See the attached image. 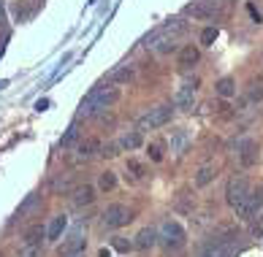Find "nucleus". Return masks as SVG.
<instances>
[{"instance_id": "nucleus-12", "label": "nucleus", "mask_w": 263, "mask_h": 257, "mask_svg": "<svg viewBox=\"0 0 263 257\" xmlns=\"http://www.w3.org/2000/svg\"><path fill=\"white\" fill-rule=\"evenodd\" d=\"M133 76H136V65L133 63H122L120 68H114V71L109 73V82L111 84H125V82H130Z\"/></svg>"}, {"instance_id": "nucleus-23", "label": "nucleus", "mask_w": 263, "mask_h": 257, "mask_svg": "<svg viewBox=\"0 0 263 257\" xmlns=\"http://www.w3.org/2000/svg\"><path fill=\"white\" fill-rule=\"evenodd\" d=\"M41 239H44V227L35 225L25 233V246H41Z\"/></svg>"}, {"instance_id": "nucleus-14", "label": "nucleus", "mask_w": 263, "mask_h": 257, "mask_svg": "<svg viewBox=\"0 0 263 257\" xmlns=\"http://www.w3.org/2000/svg\"><path fill=\"white\" fill-rule=\"evenodd\" d=\"M155 244H158V230H152V227H144V230L136 235V249H141V252L152 249Z\"/></svg>"}, {"instance_id": "nucleus-13", "label": "nucleus", "mask_w": 263, "mask_h": 257, "mask_svg": "<svg viewBox=\"0 0 263 257\" xmlns=\"http://www.w3.org/2000/svg\"><path fill=\"white\" fill-rule=\"evenodd\" d=\"M84 246H87V241L82 239L79 233H73L71 239H68V241L60 246V257H68V254H82V252H84Z\"/></svg>"}, {"instance_id": "nucleus-3", "label": "nucleus", "mask_w": 263, "mask_h": 257, "mask_svg": "<svg viewBox=\"0 0 263 257\" xmlns=\"http://www.w3.org/2000/svg\"><path fill=\"white\" fill-rule=\"evenodd\" d=\"M171 114H174L171 106H155V108H149V111L139 120V127H141V130H155V127H163V125L171 122Z\"/></svg>"}, {"instance_id": "nucleus-31", "label": "nucleus", "mask_w": 263, "mask_h": 257, "mask_svg": "<svg viewBox=\"0 0 263 257\" xmlns=\"http://www.w3.org/2000/svg\"><path fill=\"white\" fill-rule=\"evenodd\" d=\"M101 152H103L106 157H114V154H117V146H114V144H109V146H106V149H101Z\"/></svg>"}, {"instance_id": "nucleus-11", "label": "nucleus", "mask_w": 263, "mask_h": 257, "mask_svg": "<svg viewBox=\"0 0 263 257\" xmlns=\"http://www.w3.org/2000/svg\"><path fill=\"white\" fill-rule=\"evenodd\" d=\"M95 201V190L90 184H84V187H76L73 195H71V203L76 206V209H84V206H90Z\"/></svg>"}, {"instance_id": "nucleus-25", "label": "nucleus", "mask_w": 263, "mask_h": 257, "mask_svg": "<svg viewBox=\"0 0 263 257\" xmlns=\"http://www.w3.org/2000/svg\"><path fill=\"white\" fill-rule=\"evenodd\" d=\"M76 141H79V130H76V125H71V127H68V133L63 135L60 146H63V149H68V146H73Z\"/></svg>"}, {"instance_id": "nucleus-7", "label": "nucleus", "mask_w": 263, "mask_h": 257, "mask_svg": "<svg viewBox=\"0 0 263 257\" xmlns=\"http://www.w3.org/2000/svg\"><path fill=\"white\" fill-rule=\"evenodd\" d=\"M233 252H236V244H233V235L231 239H214L206 244V257H233Z\"/></svg>"}, {"instance_id": "nucleus-4", "label": "nucleus", "mask_w": 263, "mask_h": 257, "mask_svg": "<svg viewBox=\"0 0 263 257\" xmlns=\"http://www.w3.org/2000/svg\"><path fill=\"white\" fill-rule=\"evenodd\" d=\"M133 220V214L128 206H122V203H111V206H106V211L101 214V222L103 227H122V225H128Z\"/></svg>"}, {"instance_id": "nucleus-20", "label": "nucleus", "mask_w": 263, "mask_h": 257, "mask_svg": "<svg viewBox=\"0 0 263 257\" xmlns=\"http://www.w3.org/2000/svg\"><path fill=\"white\" fill-rule=\"evenodd\" d=\"M247 97H250L252 103H260L263 101V76H258V78H252V82H250Z\"/></svg>"}, {"instance_id": "nucleus-21", "label": "nucleus", "mask_w": 263, "mask_h": 257, "mask_svg": "<svg viewBox=\"0 0 263 257\" xmlns=\"http://www.w3.org/2000/svg\"><path fill=\"white\" fill-rule=\"evenodd\" d=\"M141 146V133L139 130H133V133H125L122 138H120V149H139Z\"/></svg>"}, {"instance_id": "nucleus-18", "label": "nucleus", "mask_w": 263, "mask_h": 257, "mask_svg": "<svg viewBox=\"0 0 263 257\" xmlns=\"http://www.w3.org/2000/svg\"><path fill=\"white\" fill-rule=\"evenodd\" d=\"M65 225H68V220H65L63 214H57L54 220L49 222V230H46V235H49V241H57V239H60L63 230H65Z\"/></svg>"}, {"instance_id": "nucleus-32", "label": "nucleus", "mask_w": 263, "mask_h": 257, "mask_svg": "<svg viewBox=\"0 0 263 257\" xmlns=\"http://www.w3.org/2000/svg\"><path fill=\"white\" fill-rule=\"evenodd\" d=\"M35 108H38V111H44V108H49V101H38V103H35Z\"/></svg>"}, {"instance_id": "nucleus-34", "label": "nucleus", "mask_w": 263, "mask_h": 257, "mask_svg": "<svg viewBox=\"0 0 263 257\" xmlns=\"http://www.w3.org/2000/svg\"><path fill=\"white\" fill-rule=\"evenodd\" d=\"M68 257H82V254H68Z\"/></svg>"}, {"instance_id": "nucleus-6", "label": "nucleus", "mask_w": 263, "mask_h": 257, "mask_svg": "<svg viewBox=\"0 0 263 257\" xmlns=\"http://www.w3.org/2000/svg\"><path fill=\"white\" fill-rule=\"evenodd\" d=\"M250 190H252V184H250L247 176H233V179L228 182V187H226V201L236 209V206L247 197Z\"/></svg>"}, {"instance_id": "nucleus-8", "label": "nucleus", "mask_w": 263, "mask_h": 257, "mask_svg": "<svg viewBox=\"0 0 263 257\" xmlns=\"http://www.w3.org/2000/svg\"><path fill=\"white\" fill-rule=\"evenodd\" d=\"M236 152H239V163L245 168H252L258 163V141H252V138H245V141L236 144Z\"/></svg>"}, {"instance_id": "nucleus-17", "label": "nucleus", "mask_w": 263, "mask_h": 257, "mask_svg": "<svg viewBox=\"0 0 263 257\" xmlns=\"http://www.w3.org/2000/svg\"><path fill=\"white\" fill-rule=\"evenodd\" d=\"M198 60H201V52H198V49L193 46V44H190V46H184L182 52H179V65H182V68H190V65H196Z\"/></svg>"}, {"instance_id": "nucleus-27", "label": "nucleus", "mask_w": 263, "mask_h": 257, "mask_svg": "<svg viewBox=\"0 0 263 257\" xmlns=\"http://www.w3.org/2000/svg\"><path fill=\"white\" fill-rule=\"evenodd\" d=\"M214 41H217V27H203V33H201V44H203V46H212Z\"/></svg>"}, {"instance_id": "nucleus-24", "label": "nucleus", "mask_w": 263, "mask_h": 257, "mask_svg": "<svg viewBox=\"0 0 263 257\" xmlns=\"http://www.w3.org/2000/svg\"><path fill=\"white\" fill-rule=\"evenodd\" d=\"M98 187L103 192H111L114 187H117V176L111 173V171H106V173H101V179H98Z\"/></svg>"}, {"instance_id": "nucleus-9", "label": "nucleus", "mask_w": 263, "mask_h": 257, "mask_svg": "<svg viewBox=\"0 0 263 257\" xmlns=\"http://www.w3.org/2000/svg\"><path fill=\"white\" fill-rule=\"evenodd\" d=\"M193 101H196V84H193V82L182 84L179 90H177V95H174V106H177L179 111H190Z\"/></svg>"}, {"instance_id": "nucleus-33", "label": "nucleus", "mask_w": 263, "mask_h": 257, "mask_svg": "<svg viewBox=\"0 0 263 257\" xmlns=\"http://www.w3.org/2000/svg\"><path fill=\"white\" fill-rule=\"evenodd\" d=\"M214 3H228V0H214Z\"/></svg>"}, {"instance_id": "nucleus-30", "label": "nucleus", "mask_w": 263, "mask_h": 257, "mask_svg": "<svg viewBox=\"0 0 263 257\" xmlns=\"http://www.w3.org/2000/svg\"><path fill=\"white\" fill-rule=\"evenodd\" d=\"M114 249H117V252H128V249H130V244H128V241H122V239H117V241H114Z\"/></svg>"}, {"instance_id": "nucleus-29", "label": "nucleus", "mask_w": 263, "mask_h": 257, "mask_svg": "<svg viewBox=\"0 0 263 257\" xmlns=\"http://www.w3.org/2000/svg\"><path fill=\"white\" fill-rule=\"evenodd\" d=\"M35 203H38V195H30V197H27V201L22 203V209H19V214H27V211H30Z\"/></svg>"}, {"instance_id": "nucleus-15", "label": "nucleus", "mask_w": 263, "mask_h": 257, "mask_svg": "<svg viewBox=\"0 0 263 257\" xmlns=\"http://www.w3.org/2000/svg\"><path fill=\"white\" fill-rule=\"evenodd\" d=\"M214 176H217V165H214V163L201 165V168H198V173H196V187H206V184H212Z\"/></svg>"}, {"instance_id": "nucleus-28", "label": "nucleus", "mask_w": 263, "mask_h": 257, "mask_svg": "<svg viewBox=\"0 0 263 257\" xmlns=\"http://www.w3.org/2000/svg\"><path fill=\"white\" fill-rule=\"evenodd\" d=\"M128 171L136 176V179H141V176H144V165L139 160H128Z\"/></svg>"}, {"instance_id": "nucleus-26", "label": "nucleus", "mask_w": 263, "mask_h": 257, "mask_svg": "<svg viewBox=\"0 0 263 257\" xmlns=\"http://www.w3.org/2000/svg\"><path fill=\"white\" fill-rule=\"evenodd\" d=\"M147 149H149V160L152 163H160L163 160V141H152Z\"/></svg>"}, {"instance_id": "nucleus-22", "label": "nucleus", "mask_w": 263, "mask_h": 257, "mask_svg": "<svg viewBox=\"0 0 263 257\" xmlns=\"http://www.w3.org/2000/svg\"><path fill=\"white\" fill-rule=\"evenodd\" d=\"M187 141H190V135L184 133V130H177V133H174V138H171V152L174 154H182L184 146H187Z\"/></svg>"}, {"instance_id": "nucleus-16", "label": "nucleus", "mask_w": 263, "mask_h": 257, "mask_svg": "<svg viewBox=\"0 0 263 257\" xmlns=\"http://www.w3.org/2000/svg\"><path fill=\"white\" fill-rule=\"evenodd\" d=\"M76 152H79L82 160H90V157H95L101 152V141H98V138H87V141L79 144V149H76Z\"/></svg>"}, {"instance_id": "nucleus-1", "label": "nucleus", "mask_w": 263, "mask_h": 257, "mask_svg": "<svg viewBox=\"0 0 263 257\" xmlns=\"http://www.w3.org/2000/svg\"><path fill=\"white\" fill-rule=\"evenodd\" d=\"M117 101H120V90L117 87H98L82 101L79 106V116H95L103 108H111Z\"/></svg>"}, {"instance_id": "nucleus-10", "label": "nucleus", "mask_w": 263, "mask_h": 257, "mask_svg": "<svg viewBox=\"0 0 263 257\" xmlns=\"http://www.w3.org/2000/svg\"><path fill=\"white\" fill-rule=\"evenodd\" d=\"M184 11L196 19H212L214 14H220V8L214 6V0H198V3H190Z\"/></svg>"}, {"instance_id": "nucleus-5", "label": "nucleus", "mask_w": 263, "mask_h": 257, "mask_svg": "<svg viewBox=\"0 0 263 257\" xmlns=\"http://www.w3.org/2000/svg\"><path fill=\"white\" fill-rule=\"evenodd\" d=\"M263 209V187H252L247 197L236 206V214L241 220H255V214Z\"/></svg>"}, {"instance_id": "nucleus-2", "label": "nucleus", "mask_w": 263, "mask_h": 257, "mask_svg": "<svg viewBox=\"0 0 263 257\" xmlns=\"http://www.w3.org/2000/svg\"><path fill=\"white\" fill-rule=\"evenodd\" d=\"M158 239L163 241L165 249H179V246H184V230H182L179 222L165 220L160 225V230H158Z\"/></svg>"}, {"instance_id": "nucleus-19", "label": "nucleus", "mask_w": 263, "mask_h": 257, "mask_svg": "<svg viewBox=\"0 0 263 257\" xmlns=\"http://www.w3.org/2000/svg\"><path fill=\"white\" fill-rule=\"evenodd\" d=\"M214 90H217L220 97H233V95H236V82H233L231 76H226V78H220V82H217Z\"/></svg>"}]
</instances>
